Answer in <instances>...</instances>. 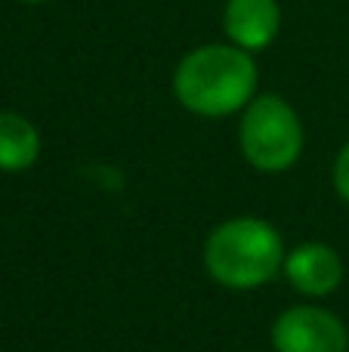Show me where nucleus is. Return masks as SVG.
Masks as SVG:
<instances>
[{
	"label": "nucleus",
	"mask_w": 349,
	"mask_h": 352,
	"mask_svg": "<svg viewBox=\"0 0 349 352\" xmlns=\"http://www.w3.org/2000/svg\"><path fill=\"white\" fill-rule=\"evenodd\" d=\"M260 87L254 53L235 43L195 47L173 68V96L189 115L220 121L241 115Z\"/></svg>",
	"instance_id": "obj_1"
},
{
	"label": "nucleus",
	"mask_w": 349,
	"mask_h": 352,
	"mask_svg": "<svg viewBox=\"0 0 349 352\" xmlns=\"http://www.w3.org/2000/svg\"><path fill=\"white\" fill-rule=\"evenodd\" d=\"M284 254L288 248L275 223L263 217H229L207 232L201 263L214 285L247 294L282 275Z\"/></svg>",
	"instance_id": "obj_2"
},
{
	"label": "nucleus",
	"mask_w": 349,
	"mask_h": 352,
	"mask_svg": "<svg viewBox=\"0 0 349 352\" xmlns=\"http://www.w3.org/2000/svg\"><path fill=\"white\" fill-rule=\"evenodd\" d=\"M306 148L297 109L278 93H257L238 115V152L257 173H288Z\"/></svg>",
	"instance_id": "obj_3"
},
{
	"label": "nucleus",
	"mask_w": 349,
	"mask_h": 352,
	"mask_svg": "<svg viewBox=\"0 0 349 352\" xmlns=\"http://www.w3.org/2000/svg\"><path fill=\"white\" fill-rule=\"evenodd\" d=\"M269 343L272 352H349V328L337 312L306 300L278 312Z\"/></svg>",
	"instance_id": "obj_4"
},
{
	"label": "nucleus",
	"mask_w": 349,
	"mask_h": 352,
	"mask_svg": "<svg viewBox=\"0 0 349 352\" xmlns=\"http://www.w3.org/2000/svg\"><path fill=\"white\" fill-rule=\"evenodd\" d=\"M282 275L303 300H328L346 278V260L328 241H300L284 254Z\"/></svg>",
	"instance_id": "obj_5"
},
{
	"label": "nucleus",
	"mask_w": 349,
	"mask_h": 352,
	"mask_svg": "<svg viewBox=\"0 0 349 352\" xmlns=\"http://www.w3.org/2000/svg\"><path fill=\"white\" fill-rule=\"evenodd\" d=\"M223 31L229 43L247 53H260L272 47V41L282 31V6L278 0H226Z\"/></svg>",
	"instance_id": "obj_6"
},
{
	"label": "nucleus",
	"mask_w": 349,
	"mask_h": 352,
	"mask_svg": "<svg viewBox=\"0 0 349 352\" xmlns=\"http://www.w3.org/2000/svg\"><path fill=\"white\" fill-rule=\"evenodd\" d=\"M41 130L19 111H0V170L22 173L41 158Z\"/></svg>",
	"instance_id": "obj_7"
},
{
	"label": "nucleus",
	"mask_w": 349,
	"mask_h": 352,
	"mask_svg": "<svg viewBox=\"0 0 349 352\" xmlns=\"http://www.w3.org/2000/svg\"><path fill=\"white\" fill-rule=\"evenodd\" d=\"M331 186L337 192V198L349 207V140L340 146V152L334 155V164H331Z\"/></svg>",
	"instance_id": "obj_8"
},
{
	"label": "nucleus",
	"mask_w": 349,
	"mask_h": 352,
	"mask_svg": "<svg viewBox=\"0 0 349 352\" xmlns=\"http://www.w3.org/2000/svg\"><path fill=\"white\" fill-rule=\"evenodd\" d=\"M19 3H28V6H37V3H49V0H19Z\"/></svg>",
	"instance_id": "obj_9"
}]
</instances>
